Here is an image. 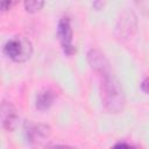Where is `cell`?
I'll return each mask as SVG.
<instances>
[{
	"instance_id": "1",
	"label": "cell",
	"mask_w": 149,
	"mask_h": 149,
	"mask_svg": "<svg viewBox=\"0 0 149 149\" xmlns=\"http://www.w3.org/2000/svg\"><path fill=\"white\" fill-rule=\"evenodd\" d=\"M101 76V99L105 107L111 112H120L125 105V98L119 81L113 76L109 64L97 71Z\"/></svg>"
},
{
	"instance_id": "2",
	"label": "cell",
	"mask_w": 149,
	"mask_h": 149,
	"mask_svg": "<svg viewBox=\"0 0 149 149\" xmlns=\"http://www.w3.org/2000/svg\"><path fill=\"white\" fill-rule=\"evenodd\" d=\"M3 52L6 54V56L15 62H24L30 57L33 52V47L27 37L17 35L6 42L3 47Z\"/></svg>"
},
{
	"instance_id": "3",
	"label": "cell",
	"mask_w": 149,
	"mask_h": 149,
	"mask_svg": "<svg viewBox=\"0 0 149 149\" xmlns=\"http://www.w3.org/2000/svg\"><path fill=\"white\" fill-rule=\"evenodd\" d=\"M57 35L58 40L61 42V45L63 48V51L71 56L76 52V49L72 44V28H71V22L68 16H63L57 27Z\"/></svg>"
},
{
	"instance_id": "4",
	"label": "cell",
	"mask_w": 149,
	"mask_h": 149,
	"mask_svg": "<svg viewBox=\"0 0 149 149\" xmlns=\"http://www.w3.org/2000/svg\"><path fill=\"white\" fill-rule=\"evenodd\" d=\"M1 118H2V126L7 130H13L17 126L19 118L15 113L14 107L12 104L3 101L1 106Z\"/></svg>"
},
{
	"instance_id": "5",
	"label": "cell",
	"mask_w": 149,
	"mask_h": 149,
	"mask_svg": "<svg viewBox=\"0 0 149 149\" xmlns=\"http://www.w3.org/2000/svg\"><path fill=\"white\" fill-rule=\"evenodd\" d=\"M54 101V94L50 90H44L40 92L36 97V107L41 111H44L51 106Z\"/></svg>"
},
{
	"instance_id": "6",
	"label": "cell",
	"mask_w": 149,
	"mask_h": 149,
	"mask_svg": "<svg viewBox=\"0 0 149 149\" xmlns=\"http://www.w3.org/2000/svg\"><path fill=\"white\" fill-rule=\"evenodd\" d=\"M44 0H24V8L29 13H36L43 7Z\"/></svg>"
},
{
	"instance_id": "7",
	"label": "cell",
	"mask_w": 149,
	"mask_h": 149,
	"mask_svg": "<svg viewBox=\"0 0 149 149\" xmlns=\"http://www.w3.org/2000/svg\"><path fill=\"white\" fill-rule=\"evenodd\" d=\"M19 0H0V7L2 10H8L10 9Z\"/></svg>"
},
{
	"instance_id": "8",
	"label": "cell",
	"mask_w": 149,
	"mask_h": 149,
	"mask_svg": "<svg viewBox=\"0 0 149 149\" xmlns=\"http://www.w3.org/2000/svg\"><path fill=\"white\" fill-rule=\"evenodd\" d=\"M141 88H142L146 93H149V77H147V78L141 83Z\"/></svg>"
},
{
	"instance_id": "9",
	"label": "cell",
	"mask_w": 149,
	"mask_h": 149,
	"mask_svg": "<svg viewBox=\"0 0 149 149\" xmlns=\"http://www.w3.org/2000/svg\"><path fill=\"white\" fill-rule=\"evenodd\" d=\"M93 6L95 9H100L104 6V0H93Z\"/></svg>"
}]
</instances>
